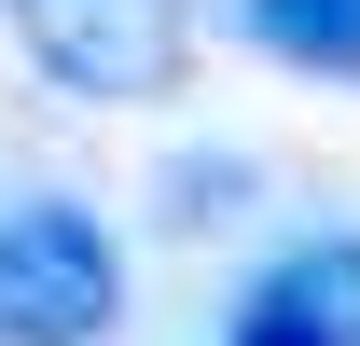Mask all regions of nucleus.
<instances>
[{
  "label": "nucleus",
  "instance_id": "obj_1",
  "mask_svg": "<svg viewBox=\"0 0 360 346\" xmlns=\"http://www.w3.org/2000/svg\"><path fill=\"white\" fill-rule=\"evenodd\" d=\"M0 28L84 111H153L194 70V0H0Z\"/></svg>",
  "mask_w": 360,
  "mask_h": 346
},
{
  "label": "nucleus",
  "instance_id": "obj_2",
  "mask_svg": "<svg viewBox=\"0 0 360 346\" xmlns=\"http://www.w3.org/2000/svg\"><path fill=\"white\" fill-rule=\"evenodd\" d=\"M125 333V250L70 194L0 208V346H111Z\"/></svg>",
  "mask_w": 360,
  "mask_h": 346
},
{
  "label": "nucleus",
  "instance_id": "obj_3",
  "mask_svg": "<svg viewBox=\"0 0 360 346\" xmlns=\"http://www.w3.org/2000/svg\"><path fill=\"white\" fill-rule=\"evenodd\" d=\"M222 346H360V236H291V250L236 291Z\"/></svg>",
  "mask_w": 360,
  "mask_h": 346
},
{
  "label": "nucleus",
  "instance_id": "obj_4",
  "mask_svg": "<svg viewBox=\"0 0 360 346\" xmlns=\"http://www.w3.org/2000/svg\"><path fill=\"white\" fill-rule=\"evenodd\" d=\"M250 42L291 70H360V0H250Z\"/></svg>",
  "mask_w": 360,
  "mask_h": 346
},
{
  "label": "nucleus",
  "instance_id": "obj_5",
  "mask_svg": "<svg viewBox=\"0 0 360 346\" xmlns=\"http://www.w3.org/2000/svg\"><path fill=\"white\" fill-rule=\"evenodd\" d=\"M236 180H250L236 153H222V167H167V222H180V236H194V222H222V194H236Z\"/></svg>",
  "mask_w": 360,
  "mask_h": 346
}]
</instances>
